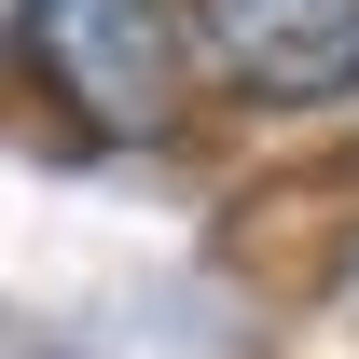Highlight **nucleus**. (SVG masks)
Returning <instances> with one entry per match:
<instances>
[{
	"label": "nucleus",
	"instance_id": "obj_1",
	"mask_svg": "<svg viewBox=\"0 0 359 359\" xmlns=\"http://www.w3.org/2000/svg\"><path fill=\"white\" fill-rule=\"evenodd\" d=\"M180 55L249 111H332L359 97V0H194Z\"/></svg>",
	"mask_w": 359,
	"mask_h": 359
},
{
	"label": "nucleus",
	"instance_id": "obj_2",
	"mask_svg": "<svg viewBox=\"0 0 359 359\" xmlns=\"http://www.w3.org/2000/svg\"><path fill=\"white\" fill-rule=\"evenodd\" d=\"M28 42H42L55 97H69L97 138H152L180 111V28H166V0H42Z\"/></svg>",
	"mask_w": 359,
	"mask_h": 359
},
{
	"label": "nucleus",
	"instance_id": "obj_3",
	"mask_svg": "<svg viewBox=\"0 0 359 359\" xmlns=\"http://www.w3.org/2000/svg\"><path fill=\"white\" fill-rule=\"evenodd\" d=\"M28 28H42V0H0V55H14V42H28Z\"/></svg>",
	"mask_w": 359,
	"mask_h": 359
}]
</instances>
